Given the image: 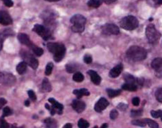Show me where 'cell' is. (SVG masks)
Wrapping results in <instances>:
<instances>
[{
	"instance_id": "1",
	"label": "cell",
	"mask_w": 162,
	"mask_h": 128,
	"mask_svg": "<svg viewBox=\"0 0 162 128\" xmlns=\"http://www.w3.org/2000/svg\"><path fill=\"white\" fill-rule=\"evenodd\" d=\"M47 47L49 52L53 54V59L56 62H59L62 60L66 53V48L61 43L49 42Z\"/></svg>"
},
{
	"instance_id": "2",
	"label": "cell",
	"mask_w": 162,
	"mask_h": 128,
	"mask_svg": "<svg viewBox=\"0 0 162 128\" xmlns=\"http://www.w3.org/2000/svg\"><path fill=\"white\" fill-rule=\"evenodd\" d=\"M146 50L144 48L138 46L131 47L127 51V56L134 61H140L146 59Z\"/></svg>"
},
{
	"instance_id": "3",
	"label": "cell",
	"mask_w": 162,
	"mask_h": 128,
	"mask_svg": "<svg viewBox=\"0 0 162 128\" xmlns=\"http://www.w3.org/2000/svg\"><path fill=\"white\" fill-rule=\"evenodd\" d=\"M138 20L133 16H127L124 17L120 22L121 27L126 30L135 29L138 27Z\"/></svg>"
},
{
	"instance_id": "4",
	"label": "cell",
	"mask_w": 162,
	"mask_h": 128,
	"mask_svg": "<svg viewBox=\"0 0 162 128\" xmlns=\"http://www.w3.org/2000/svg\"><path fill=\"white\" fill-rule=\"evenodd\" d=\"M146 36L150 43L153 44L160 40L161 34L156 29L154 25L150 24L148 25L146 29Z\"/></svg>"
},
{
	"instance_id": "5",
	"label": "cell",
	"mask_w": 162,
	"mask_h": 128,
	"mask_svg": "<svg viewBox=\"0 0 162 128\" xmlns=\"http://www.w3.org/2000/svg\"><path fill=\"white\" fill-rule=\"evenodd\" d=\"M21 56L23 59V61L25 62L30 67H32V69L36 70L38 67L39 64L38 61L30 52L23 50L21 51Z\"/></svg>"
},
{
	"instance_id": "6",
	"label": "cell",
	"mask_w": 162,
	"mask_h": 128,
	"mask_svg": "<svg viewBox=\"0 0 162 128\" xmlns=\"http://www.w3.org/2000/svg\"><path fill=\"white\" fill-rule=\"evenodd\" d=\"M16 82V78L13 74L7 72H0V82L4 86L12 87Z\"/></svg>"
},
{
	"instance_id": "7",
	"label": "cell",
	"mask_w": 162,
	"mask_h": 128,
	"mask_svg": "<svg viewBox=\"0 0 162 128\" xmlns=\"http://www.w3.org/2000/svg\"><path fill=\"white\" fill-rule=\"evenodd\" d=\"M48 101L52 104V106H50L48 104H45V107H46L47 110H49L51 112L52 115H54L56 113H58L59 115L62 114V111H63L64 109L63 105L59 104L58 102H57L56 99L53 98H49Z\"/></svg>"
},
{
	"instance_id": "8",
	"label": "cell",
	"mask_w": 162,
	"mask_h": 128,
	"mask_svg": "<svg viewBox=\"0 0 162 128\" xmlns=\"http://www.w3.org/2000/svg\"><path fill=\"white\" fill-rule=\"evenodd\" d=\"M32 30L38 36H41L42 39H44L45 40H48L52 36V32H51L49 28L45 27L43 25H35Z\"/></svg>"
},
{
	"instance_id": "9",
	"label": "cell",
	"mask_w": 162,
	"mask_h": 128,
	"mask_svg": "<svg viewBox=\"0 0 162 128\" xmlns=\"http://www.w3.org/2000/svg\"><path fill=\"white\" fill-rule=\"evenodd\" d=\"M101 29L103 33L106 35H117L120 32L118 27L115 24H106L102 27Z\"/></svg>"
},
{
	"instance_id": "10",
	"label": "cell",
	"mask_w": 162,
	"mask_h": 128,
	"mask_svg": "<svg viewBox=\"0 0 162 128\" xmlns=\"http://www.w3.org/2000/svg\"><path fill=\"white\" fill-rule=\"evenodd\" d=\"M13 23V19L9 14L5 11H0V24L9 25Z\"/></svg>"
},
{
	"instance_id": "11",
	"label": "cell",
	"mask_w": 162,
	"mask_h": 128,
	"mask_svg": "<svg viewBox=\"0 0 162 128\" xmlns=\"http://www.w3.org/2000/svg\"><path fill=\"white\" fill-rule=\"evenodd\" d=\"M109 105V102L106 98H101L99 99V100L96 102L95 106V111L97 112H101L104 110Z\"/></svg>"
},
{
	"instance_id": "12",
	"label": "cell",
	"mask_w": 162,
	"mask_h": 128,
	"mask_svg": "<svg viewBox=\"0 0 162 128\" xmlns=\"http://www.w3.org/2000/svg\"><path fill=\"white\" fill-rule=\"evenodd\" d=\"M86 104L84 102L79 100V99H75L72 103L73 109L78 113H81L82 112H84V110L86 109Z\"/></svg>"
},
{
	"instance_id": "13",
	"label": "cell",
	"mask_w": 162,
	"mask_h": 128,
	"mask_svg": "<svg viewBox=\"0 0 162 128\" xmlns=\"http://www.w3.org/2000/svg\"><path fill=\"white\" fill-rule=\"evenodd\" d=\"M17 38L19 41L21 42L22 44L25 45V46L30 48L33 45V43L32 42V41L30 40L29 36H28L27 34L20 33L18 34Z\"/></svg>"
},
{
	"instance_id": "14",
	"label": "cell",
	"mask_w": 162,
	"mask_h": 128,
	"mask_svg": "<svg viewBox=\"0 0 162 128\" xmlns=\"http://www.w3.org/2000/svg\"><path fill=\"white\" fill-rule=\"evenodd\" d=\"M86 22V19L84 16L81 15H74L70 19V22L73 25H85Z\"/></svg>"
},
{
	"instance_id": "15",
	"label": "cell",
	"mask_w": 162,
	"mask_h": 128,
	"mask_svg": "<svg viewBox=\"0 0 162 128\" xmlns=\"http://www.w3.org/2000/svg\"><path fill=\"white\" fill-rule=\"evenodd\" d=\"M123 70V64H118L116 65L115 67H113L112 70H110L109 75L111 78H116L121 74L122 71Z\"/></svg>"
},
{
	"instance_id": "16",
	"label": "cell",
	"mask_w": 162,
	"mask_h": 128,
	"mask_svg": "<svg viewBox=\"0 0 162 128\" xmlns=\"http://www.w3.org/2000/svg\"><path fill=\"white\" fill-rule=\"evenodd\" d=\"M88 74H89L91 81H92L94 84L98 85L101 83V76L98 74L97 72H96L94 70H89L88 71Z\"/></svg>"
},
{
	"instance_id": "17",
	"label": "cell",
	"mask_w": 162,
	"mask_h": 128,
	"mask_svg": "<svg viewBox=\"0 0 162 128\" xmlns=\"http://www.w3.org/2000/svg\"><path fill=\"white\" fill-rule=\"evenodd\" d=\"M151 67L156 72H161L162 71V58L158 57L155 58L152 61Z\"/></svg>"
},
{
	"instance_id": "18",
	"label": "cell",
	"mask_w": 162,
	"mask_h": 128,
	"mask_svg": "<svg viewBox=\"0 0 162 128\" xmlns=\"http://www.w3.org/2000/svg\"><path fill=\"white\" fill-rule=\"evenodd\" d=\"M42 90L44 92H50L52 90V87L47 78H44L42 82Z\"/></svg>"
},
{
	"instance_id": "19",
	"label": "cell",
	"mask_w": 162,
	"mask_h": 128,
	"mask_svg": "<svg viewBox=\"0 0 162 128\" xmlns=\"http://www.w3.org/2000/svg\"><path fill=\"white\" fill-rule=\"evenodd\" d=\"M47 128H58V123L55 119L47 118L44 121Z\"/></svg>"
},
{
	"instance_id": "20",
	"label": "cell",
	"mask_w": 162,
	"mask_h": 128,
	"mask_svg": "<svg viewBox=\"0 0 162 128\" xmlns=\"http://www.w3.org/2000/svg\"><path fill=\"white\" fill-rule=\"evenodd\" d=\"M73 94H75L78 98H80L84 95L88 96L90 95V92H88V90L86 89H75L73 91Z\"/></svg>"
},
{
	"instance_id": "21",
	"label": "cell",
	"mask_w": 162,
	"mask_h": 128,
	"mask_svg": "<svg viewBox=\"0 0 162 128\" xmlns=\"http://www.w3.org/2000/svg\"><path fill=\"white\" fill-rule=\"evenodd\" d=\"M27 65L26 64V63L24 61H22L21 63H19L16 67V72H17L19 74H23L27 70Z\"/></svg>"
},
{
	"instance_id": "22",
	"label": "cell",
	"mask_w": 162,
	"mask_h": 128,
	"mask_svg": "<svg viewBox=\"0 0 162 128\" xmlns=\"http://www.w3.org/2000/svg\"><path fill=\"white\" fill-rule=\"evenodd\" d=\"M123 89L129 91V92H135L137 90V86L135 84H129V83H125L122 86Z\"/></svg>"
},
{
	"instance_id": "23",
	"label": "cell",
	"mask_w": 162,
	"mask_h": 128,
	"mask_svg": "<svg viewBox=\"0 0 162 128\" xmlns=\"http://www.w3.org/2000/svg\"><path fill=\"white\" fill-rule=\"evenodd\" d=\"M30 48L32 50L33 53H34L36 56L40 57V56L42 55V54L44 53V50H42V48L36 46V45L34 44H33L32 46L30 47Z\"/></svg>"
},
{
	"instance_id": "24",
	"label": "cell",
	"mask_w": 162,
	"mask_h": 128,
	"mask_svg": "<svg viewBox=\"0 0 162 128\" xmlns=\"http://www.w3.org/2000/svg\"><path fill=\"white\" fill-rule=\"evenodd\" d=\"M124 80L125 81L126 83H129V84H135V82H136L135 78L133 77L131 74H124L123 76Z\"/></svg>"
},
{
	"instance_id": "25",
	"label": "cell",
	"mask_w": 162,
	"mask_h": 128,
	"mask_svg": "<svg viewBox=\"0 0 162 128\" xmlns=\"http://www.w3.org/2000/svg\"><path fill=\"white\" fill-rule=\"evenodd\" d=\"M121 90H116V89H107V93L108 94V96L110 98H115V97L118 96L121 94Z\"/></svg>"
},
{
	"instance_id": "26",
	"label": "cell",
	"mask_w": 162,
	"mask_h": 128,
	"mask_svg": "<svg viewBox=\"0 0 162 128\" xmlns=\"http://www.w3.org/2000/svg\"><path fill=\"white\" fill-rule=\"evenodd\" d=\"M85 29V25H73L71 27V29L73 32L75 33H81L83 32Z\"/></svg>"
},
{
	"instance_id": "27",
	"label": "cell",
	"mask_w": 162,
	"mask_h": 128,
	"mask_svg": "<svg viewBox=\"0 0 162 128\" xmlns=\"http://www.w3.org/2000/svg\"><path fill=\"white\" fill-rule=\"evenodd\" d=\"M73 79L74 81H75L77 82H81L84 81V76L81 72H76L74 74V75L73 76Z\"/></svg>"
},
{
	"instance_id": "28",
	"label": "cell",
	"mask_w": 162,
	"mask_h": 128,
	"mask_svg": "<svg viewBox=\"0 0 162 128\" xmlns=\"http://www.w3.org/2000/svg\"><path fill=\"white\" fill-rule=\"evenodd\" d=\"M101 5V0H89L88 5L92 8H98Z\"/></svg>"
},
{
	"instance_id": "29",
	"label": "cell",
	"mask_w": 162,
	"mask_h": 128,
	"mask_svg": "<svg viewBox=\"0 0 162 128\" xmlns=\"http://www.w3.org/2000/svg\"><path fill=\"white\" fill-rule=\"evenodd\" d=\"M131 123L133 125V126L142 127L146 126V121H145V119H143V120H140V119H137V120H133L131 121Z\"/></svg>"
},
{
	"instance_id": "30",
	"label": "cell",
	"mask_w": 162,
	"mask_h": 128,
	"mask_svg": "<svg viewBox=\"0 0 162 128\" xmlns=\"http://www.w3.org/2000/svg\"><path fill=\"white\" fill-rule=\"evenodd\" d=\"M145 121H146V124L149 126L150 128H159V125L157 123H156L155 121L152 120L150 119H144Z\"/></svg>"
},
{
	"instance_id": "31",
	"label": "cell",
	"mask_w": 162,
	"mask_h": 128,
	"mask_svg": "<svg viewBox=\"0 0 162 128\" xmlns=\"http://www.w3.org/2000/svg\"><path fill=\"white\" fill-rule=\"evenodd\" d=\"M90 124L87 121L84 120V119H80L78 121L79 128H88Z\"/></svg>"
},
{
	"instance_id": "32",
	"label": "cell",
	"mask_w": 162,
	"mask_h": 128,
	"mask_svg": "<svg viewBox=\"0 0 162 128\" xmlns=\"http://www.w3.org/2000/svg\"><path fill=\"white\" fill-rule=\"evenodd\" d=\"M66 70L69 73H73L77 70V67L76 66L75 64H68L66 65Z\"/></svg>"
},
{
	"instance_id": "33",
	"label": "cell",
	"mask_w": 162,
	"mask_h": 128,
	"mask_svg": "<svg viewBox=\"0 0 162 128\" xmlns=\"http://www.w3.org/2000/svg\"><path fill=\"white\" fill-rule=\"evenodd\" d=\"M53 67V64L52 63H49L46 66V69H45V74L47 76H49L52 72Z\"/></svg>"
},
{
	"instance_id": "34",
	"label": "cell",
	"mask_w": 162,
	"mask_h": 128,
	"mask_svg": "<svg viewBox=\"0 0 162 128\" xmlns=\"http://www.w3.org/2000/svg\"><path fill=\"white\" fill-rule=\"evenodd\" d=\"M13 114V111L9 107L6 106L5 107L4 110H3V117H5V116H8L11 115Z\"/></svg>"
},
{
	"instance_id": "35",
	"label": "cell",
	"mask_w": 162,
	"mask_h": 128,
	"mask_svg": "<svg viewBox=\"0 0 162 128\" xmlns=\"http://www.w3.org/2000/svg\"><path fill=\"white\" fill-rule=\"evenodd\" d=\"M142 115V110H131V116L132 117H138V116H141Z\"/></svg>"
},
{
	"instance_id": "36",
	"label": "cell",
	"mask_w": 162,
	"mask_h": 128,
	"mask_svg": "<svg viewBox=\"0 0 162 128\" xmlns=\"http://www.w3.org/2000/svg\"><path fill=\"white\" fill-rule=\"evenodd\" d=\"M155 97L158 102L162 103V88H160L157 90L155 93Z\"/></svg>"
},
{
	"instance_id": "37",
	"label": "cell",
	"mask_w": 162,
	"mask_h": 128,
	"mask_svg": "<svg viewBox=\"0 0 162 128\" xmlns=\"http://www.w3.org/2000/svg\"><path fill=\"white\" fill-rule=\"evenodd\" d=\"M84 61L86 64H91V63H92V56H91L90 55H89V54H87V55H86L84 56Z\"/></svg>"
},
{
	"instance_id": "38",
	"label": "cell",
	"mask_w": 162,
	"mask_h": 128,
	"mask_svg": "<svg viewBox=\"0 0 162 128\" xmlns=\"http://www.w3.org/2000/svg\"><path fill=\"white\" fill-rule=\"evenodd\" d=\"M118 113L116 110H112V111L110 112V116L112 120H115V119L118 117Z\"/></svg>"
},
{
	"instance_id": "39",
	"label": "cell",
	"mask_w": 162,
	"mask_h": 128,
	"mask_svg": "<svg viewBox=\"0 0 162 128\" xmlns=\"http://www.w3.org/2000/svg\"><path fill=\"white\" fill-rule=\"evenodd\" d=\"M28 93V95H29L30 98L32 99V101H36V93H34V92L32 90H29L27 92Z\"/></svg>"
},
{
	"instance_id": "40",
	"label": "cell",
	"mask_w": 162,
	"mask_h": 128,
	"mask_svg": "<svg viewBox=\"0 0 162 128\" xmlns=\"http://www.w3.org/2000/svg\"><path fill=\"white\" fill-rule=\"evenodd\" d=\"M0 128H9V124L4 119L0 120Z\"/></svg>"
},
{
	"instance_id": "41",
	"label": "cell",
	"mask_w": 162,
	"mask_h": 128,
	"mask_svg": "<svg viewBox=\"0 0 162 128\" xmlns=\"http://www.w3.org/2000/svg\"><path fill=\"white\" fill-rule=\"evenodd\" d=\"M2 1L4 2V4L5 6H7L8 8L13 6L14 3L13 2V0H2Z\"/></svg>"
},
{
	"instance_id": "42",
	"label": "cell",
	"mask_w": 162,
	"mask_h": 128,
	"mask_svg": "<svg viewBox=\"0 0 162 128\" xmlns=\"http://www.w3.org/2000/svg\"><path fill=\"white\" fill-rule=\"evenodd\" d=\"M150 115H152L153 118L160 117V110H151V111H150Z\"/></svg>"
},
{
	"instance_id": "43",
	"label": "cell",
	"mask_w": 162,
	"mask_h": 128,
	"mask_svg": "<svg viewBox=\"0 0 162 128\" xmlns=\"http://www.w3.org/2000/svg\"><path fill=\"white\" fill-rule=\"evenodd\" d=\"M132 104L133 105H134L135 106H138L139 104H140V99L138 97H135L132 99Z\"/></svg>"
},
{
	"instance_id": "44",
	"label": "cell",
	"mask_w": 162,
	"mask_h": 128,
	"mask_svg": "<svg viewBox=\"0 0 162 128\" xmlns=\"http://www.w3.org/2000/svg\"><path fill=\"white\" fill-rule=\"evenodd\" d=\"M7 103V101L4 98H0V109Z\"/></svg>"
},
{
	"instance_id": "45",
	"label": "cell",
	"mask_w": 162,
	"mask_h": 128,
	"mask_svg": "<svg viewBox=\"0 0 162 128\" xmlns=\"http://www.w3.org/2000/svg\"><path fill=\"white\" fill-rule=\"evenodd\" d=\"M5 38L2 36L0 35V50L2 49L3 48V42H4Z\"/></svg>"
},
{
	"instance_id": "46",
	"label": "cell",
	"mask_w": 162,
	"mask_h": 128,
	"mask_svg": "<svg viewBox=\"0 0 162 128\" xmlns=\"http://www.w3.org/2000/svg\"><path fill=\"white\" fill-rule=\"evenodd\" d=\"M151 1L154 2V4L156 5H161L162 4V0H151Z\"/></svg>"
},
{
	"instance_id": "47",
	"label": "cell",
	"mask_w": 162,
	"mask_h": 128,
	"mask_svg": "<svg viewBox=\"0 0 162 128\" xmlns=\"http://www.w3.org/2000/svg\"><path fill=\"white\" fill-rule=\"evenodd\" d=\"M116 0H103V2L106 3V4H112V3L116 2Z\"/></svg>"
},
{
	"instance_id": "48",
	"label": "cell",
	"mask_w": 162,
	"mask_h": 128,
	"mask_svg": "<svg viewBox=\"0 0 162 128\" xmlns=\"http://www.w3.org/2000/svg\"><path fill=\"white\" fill-rule=\"evenodd\" d=\"M62 128H73V126L71 123H67Z\"/></svg>"
},
{
	"instance_id": "49",
	"label": "cell",
	"mask_w": 162,
	"mask_h": 128,
	"mask_svg": "<svg viewBox=\"0 0 162 128\" xmlns=\"http://www.w3.org/2000/svg\"><path fill=\"white\" fill-rule=\"evenodd\" d=\"M108 126H107V123H103V125H102L101 127L100 128H107ZM94 128H99L97 126H95Z\"/></svg>"
},
{
	"instance_id": "50",
	"label": "cell",
	"mask_w": 162,
	"mask_h": 128,
	"mask_svg": "<svg viewBox=\"0 0 162 128\" xmlns=\"http://www.w3.org/2000/svg\"><path fill=\"white\" fill-rule=\"evenodd\" d=\"M25 106H30V102L28 101V100L25 101Z\"/></svg>"
},
{
	"instance_id": "51",
	"label": "cell",
	"mask_w": 162,
	"mask_h": 128,
	"mask_svg": "<svg viewBox=\"0 0 162 128\" xmlns=\"http://www.w3.org/2000/svg\"><path fill=\"white\" fill-rule=\"evenodd\" d=\"M160 117L161 118V120L162 121V110H160Z\"/></svg>"
},
{
	"instance_id": "52",
	"label": "cell",
	"mask_w": 162,
	"mask_h": 128,
	"mask_svg": "<svg viewBox=\"0 0 162 128\" xmlns=\"http://www.w3.org/2000/svg\"><path fill=\"white\" fill-rule=\"evenodd\" d=\"M47 2H58L59 0H46Z\"/></svg>"
},
{
	"instance_id": "53",
	"label": "cell",
	"mask_w": 162,
	"mask_h": 128,
	"mask_svg": "<svg viewBox=\"0 0 162 128\" xmlns=\"http://www.w3.org/2000/svg\"><path fill=\"white\" fill-rule=\"evenodd\" d=\"M12 128H24V127H16V126H13Z\"/></svg>"
}]
</instances>
